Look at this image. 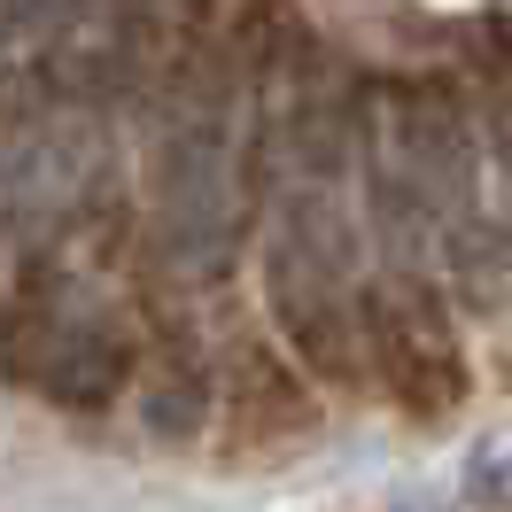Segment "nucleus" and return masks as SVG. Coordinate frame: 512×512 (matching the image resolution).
<instances>
[{"instance_id":"1","label":"nucleus","mask_w":512,"mask_h":512,"mask_svg":"<svg viewBox=\"0 0 512 512\" xmlns=\"http://www.w3.org/2000/svg\"><path fill=\"white\" fill-rule=\"evenodd\" d=\"M373 350H381V381L412 412H450L458 404V357H450V334L427 311H381Z\"/></svg>"}]
</instances>
